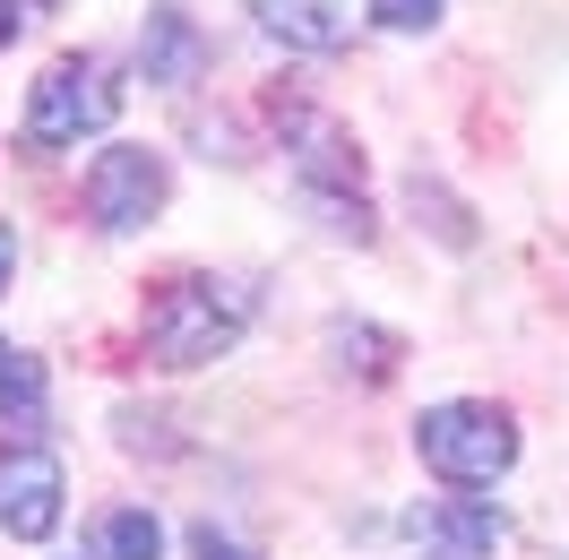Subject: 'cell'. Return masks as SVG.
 <instances>
[{"instance_id":"6da1fadb","label":"cell","mask_w":569,"mask_h":560,"mask_svg":"<svg viewBox=\"0 0 569 560\" xmlns=\"http://www.w3.org/2000/svg\"><path fill=\"white\" fill-rule=\"evenodd\" d=\"M250 328V293L224 277H173L156 284V302H147L139 337L147 353L164 362V371H199V362H216V353H233Z\"/></svg>"},{"instance_id":"7a4b0ae2","label":"cell","mask_w":569,"mask_h":560,"mask_svg":"<svg viewBox=\"0 0 569 560\" xmlns=\"http://www.w3.org/2000/svg\"><path fill=\"white\" fill-rule=\"evenodd\" d=\"M277 130H284V156H293V181L302 199L337 224V233H371V208H362V147L355 130L320 104H277Z\"/></svg>"},{"instance_id":"3957f363","label":"cell","mask_w":569,"mask_h":560,"mask_svg":"<svg viewBox=\"0 0 569 560\" xmlns=\"http://www.w3.org/2000/svg\"><path fill=\"white\" fill-rule=\"evenodd\" d=\"M415 449H423V466L440 483L475 491V483H492V474H509L518 431H509V414L483 406V397H449V406H431V414L415 422Z\"/></svg>"},{"instance_id":"277c9868","label":"cell","mask_w":569,"mask_h":560,"mask_svg":"<svg viewBox=\"0 0 569 560\" xmlns=\"http://www.w3.org/2000/svg\"><path fill=\"white\" fill-rule=\"evenodd\" d=\"M112 112H121V87H112L104 61H52L36 78V96H27V139L70 147L87 130H112Z\"/></svg>"},{"instance_id":"5b68a950","label":"cell","mask_w":569,"mask_h":560,"mask_svg":"<svg viewBox=\"0 0 569 560\" xmlns=\"http://www.w3.org/2000/svg\"><path fill=\"white\" fill-rule=\"evenodd\" d=\"M61 457L43 449V440H0V526L18 534V543H43L52 526H61Z\"/></svg>"},{"instance_id":"8992f818","label":"cell","mask_w":569,"mask_h":560,"mask_svg":"<svg viewBox=\"0 0 569 560\" xmlns=\"http://www.w3.org/2000/svg\"><path fill=\"white\" fill-rule=\"evenodd\" d=\"M156 208H164V156H147V147H104V156L87 164V216H96L104 233H139Z\"/></svg>"},{"instance_id":"52a82bcc","label":"cell","mask_w":569,"mask_h":560,"mask_svg":"<svg viewBox=\"0 0 569 560\" xmlns=\"http://www.w3.org/2000/svg\"><path fill=\"white\" fill-rule=\"evenodd\" d=\"M139 61H147V87H199L216 52H208V36L181 18L173 0H156L147 27H139Z\"/></svg>"},{"instance_id":"ba28073f","label":"cell","mask_w":569,"mask_h":560,"mask_svg":"<svg viewBox=\"0 0 569 560\" xmlns=\"http://www.w3.org/2000/svg\"><path fill=\"white\" fill-rule=\"evenodd\" d=\"M250 18H259L284 52H337V43H346V9H337V0H250Z\"/></svg>"},{"instance_id":"9c48e42d","label":"cell","mask_w":569,"mask_h":560,"mask_svg":"<svg viewBox=\"0 0 569 560\" xmlns=\"http://www.w3.org/2000/svg\"><path fill=\"white\" fill-rule=\"evenodd\" d=\"M423 534H431V552H440V560H483L500 543V518L483 509V500H449V509H431V518H423Z\"/></svg>"},{"instance_id":"30bf717a","label":"cell","mask_w":569,"mask_h":560,"mask_svg":"<svg viewBox=\"0 0 569 560\" xmlns=\"http://www.w3.org/2000/svg\"><path fill=\"white\" fill-rule=\"evenodd\" d=\"M0 414H18V422L43 414V362H36V353H18L9 337H0Z\"/></svg>"},{"instance_id":"8fae6325","label":"cell","mask_w":569,"mask_h":560,"mask_svg":"<svg viewBox=\"0 0 569 560\" xmlns=\"http://www.w3.org/2000/svg\"><path fill=\"white\" fill-rule=\"evenodd\" d=\"M156 552H164V526L147 509H112L104 518V560H156Z\"/></svg>"},{"instance_id":"7c38bea8","label":"cell","mask_w":569,"mask_h":560,"mask_svg":"<svg viewBox=\"0 0 569 560\" xmlns=\"http://www.w3.org/2000/svg\"><path fill=\"white\" fill-rule=\"evenodd\" d=\"M371 18H380V27H397V36H423L431 18H440V0H371Z\"/></svg>"},{"instance_id":"4fadbf2b","label":"cell","mask_w":569,"mask_h":560,"mask_svg":"<svg viewBox=\"0 0 569 560\" xmlns=\"http://www.w3.org/2000/svg\"><path fill=\"white\" fill-rule=\"evenodd\" d=\"M190 543H199V560H250L242 543H233V534H216V526H199V534H190Z\"/></svg>"},{"instance_id":"5bb4252c","label":"cell","mask_w":569,"mask_h":560,"mask_svg":"<svg viewBox=\"0 0 569 560\" xmlns=\"http://www.w3.org/2000/svg\"><path fill=\"white\" fill-rule=\"evenodd\" d=\"M18 27H27V9H18V0H0V43L18 36Z\"/></svg>"},{"instance_id":"9a60e30c","label":"cell","mask_w":569,"mask_h":560,"mask_svg":"<svg viewBox=\"0 0 569 560\" xmlns=\"http://www.w3.org/2000/svg\"><path fill=\"white\" fill-rule=\"evenodd\" d=\"M9 268H18V233L0 224V284H9Z\"/></svg>"}]
</instances>
